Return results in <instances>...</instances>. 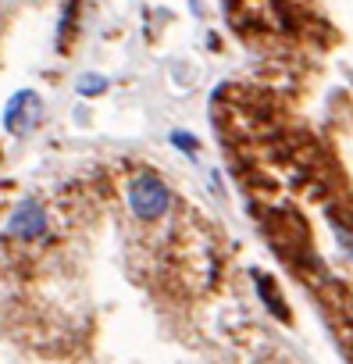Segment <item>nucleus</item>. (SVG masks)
<instances>
[{
  "mask_svg": "<svg viewBox=\"0 0 353 364\" xmlns=\"http://www.w3.org/2000/svg\"><path fill=\"white\" fill-rule=\"evenodd\" d=\"M129 208L139 222H161L168 211H171V190L168 182L153 171H143L132 178L129 186Z\"/></svg>",
  "mask_w": 353,
  "mask_h": 364,
  "instance_id": "nucleus-1",
  "label": "nucleus"
},
{
  "mask_svg": "<svg viewBox=\"0 0 353 364\" xmlns=\"http://www.w3.org/2000/svg\"><path fill=\"white\" fill-rule=\"evenodd\" d=\"M43 232H47V211H43V204H40L36 197L22 200V204L11 211V218H8V236L29 243V240H40Z\"/></svg>",
  "mask_w": 353,
  "mask_h": 364,
  "instance_id": "nucleus-3",
  "label": "nucleus"
},
{
  "mask_svg": "<svg viewBox=\"0 0 353 364\" xmlns=\"http://www.w3.org/2000/svg\"><path fill=\"white\" fill-rule=\"evenodd\" d=\"M168 139H171V146H179V150H183V154H190V157L200 150V139H193V132H186V129H171V132H168Z\"/></svg>",
  "mask_w": 353,
  "mask_h": 364,
  "instance_id": "nucleus-5",
  "label": "nucleus"
},
{
  "mask_svg": "<svg viewBox=\"0 0 353 364\" xmlns=\"http://www.w3.org/2000/svg\"><path fill=\"white\" fill-rule=\"evenodd\" d=\"M75 90H79V97H100V93H107V79L100 72H89L75 82Z\"/></svg>",
  "mask_w": 353,
  "mask_h": 364,
  "instance_id": "nucleus-4",
  "label": "nucleus"
},
{
  "mask_svg": "<svg viewBox=\"0 0 353 364\" xmlns=\"http://www.w3.org/2000/svg\"><path fill=\"white\" fill-rule=\"evenodd\" d=\"M40 118H43V100H40V93H36V90H18V93L8 100L4 114H0V125H4V132H11V136H22V132L36 129Z\"/></svg>",
  "mask_w": 353,
  "mask_h": 364,
  "instance_id": "nucleus-2",
  "label": "nucleus"
}]
</instances>
